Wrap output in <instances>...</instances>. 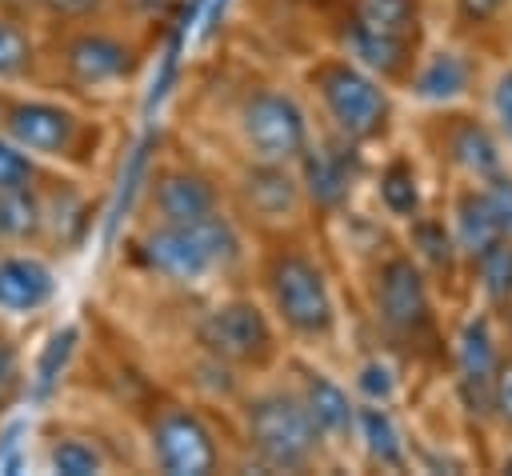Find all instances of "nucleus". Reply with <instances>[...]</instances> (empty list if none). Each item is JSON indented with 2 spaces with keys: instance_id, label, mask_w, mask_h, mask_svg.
Returning a JSON list of instances; mask_svg holds the SVG:
<instances>
[{
  "instance_id": "obj_1",
  "label": "nucleus",
  "mask_w": 512,
  "mask_h": 476,
  "mask_svg": "<svg viewBox=\"0 0 512 476\" xmlns=\"http://www.w3.org/2000/svg\"><path fill=\"white\" fill-rule=\"evenodd\" d=\"M168 124L220 164L296 160L312 136L292 64L240 40H220L188 64Z\"/></svg>"
},
{
  "instance_id": "obj_2",
  "label": "nucleus",
  "mask_w": 512,
  "mask_h": 476,
  "mask_svg": "<svg viewBox=\"0 0 512 476\" xmlns=\"http://www.w3.org/2000/svg\"><path fill=\"white\" fill-rule=\"evenodd\" d=\"M164 4L168 0H140L128 8L40 20V40H44L40 88L64 92L104 112H124L136 100L168 36Z\"/></svg>"
},
{
  "instance_id": "obj_3",
  "label": "nucleus",
  "mask_w": 512,
  "mask_h": 476,
  "mask_svg": "<svg viewBox=\"0 0 512 476\" xmlns=\"http://www.w3.org/2000/svg\"><path fill=\"white\" fill-rule=\"evenodd\" d=\"M244 284L280 328L288 352H308L340 368L348 344V296L320 224L256 236Z\"/></svg>"
},
{
  "instance_id": "obj_4",
  "label": "nucleus",
  "mask_w": 512,
  "mask_h": 476,
  "mask_svg": "<svg viewBox=\"0 0 512 476\" xmlns=\"http://www.w3.org/2000/svg\"><path fill=\"white\" fill-rule=\"evenodd\" d=\"M248 252H252V240L232 220V212H220L200 224L128 220L116 248V272L136 292L208 296L216 288L244 284Z\"/></svg>"
},
{
  "instance_id": "obj_5",
  "label": "nucleus",
  "mask_w": 512,
  "mask_h": 476,
  "mask_svg": "<svg viewBox=\"0 0 512 476\" xmlns=\"http://www.w3.org/2000/svg\"><path fill=\"white\" fill-rule=\"evenodd\" d=\"M0 132L12 136L44 168L104 184L120 152L124 116L52 88H4Z\"/></svg>"
},
{
  "instance_id": "obj_6",
  "label": "nucleus",
  "mask_w": 512,
  "mask_h": 476,
  "mask_svg": "<svg viewBox=\"0 0 512 476\" xmlns=\"http://www.w3.org/2000/svg\"><path fill=\"white\" fill-rule=\"evenodd\" d=\"M296 92L316 132H328L352 148L380 152L404 132V100L376 72L336 48H312L292 60Z\"/></svg>"
},
{
  "instance_id": "obj_7",
  "label": "nucleus",
  "mask_w": 512,
  "mask_h": 476,
  "mask_svg": "<svg viewBox=\"0 0 512 476\" xmlns=\"http://www.w3.org/2000/svg\"><path fill=\"white\" fill-rule=\"evenodd\" d=\"M312 48H336L396 92L432 36V0H300Z\"/></svg>"
},
{
  "instance_id": "obj_8",
  "label": "nucleus",
  "mask_w": 512,
  "mask_h": 476,
  "mask_svg": "<svg viewBox=\"0 0 512 476\" xmlns=\"http://www.w3.org/2000/svg\"><path fill=\"white\" fill-rule=\"evenodd\" d=\"M228 436H232V456L236 472H284V476H304V472H336L316 424L308 420L292 380L284 368L244 380L236 396L220 408Z\"/></svg>"
},
{
  "instance_id": "obj_9",
  "label": "nucleus",
  "mask_w": 512,
  "mask_h": 476,
  "mask_svg": "<svg viewBox=\"0 0 512 476\" xmlns=\"http://www.w3.org/2000/svg\"><path fill=\"white\" fill-rule=\"evenodd\" d=\"M128 428L144 472L160 476H212L236 472L224 412L156 380L128 412Z\"/></svg>"
},
{
  "instance_id": "obj_10",
  "label": "nucleus",
  "mask_w": 512,
  "mask_h": 476,
  "mask_svg": "<svg viewBox=\"0 0 512 476\" xmlns=\"http://www.w3.org/2000/svg\"><path fill=\"white\" fill-rule=\"evenodd\" d=\"M164 340H184L188 348L204 352L220 368H228L236 380H256L280 368L288 344L264 304L252 296L248 284H228L208 296L176 300L172 328L160 340H148L152 348Z\"/></svg>"
},
{
  "instance_id": "obj_11",
  "label": "nucleus",
  "mask_w": 512,
  "mask_h": 476,
  "mask_svg": "<svg viewBox=\"0 0 512 476\" xmlns=\"http://www.w3.org/2000/svg\"><path fill=\"white\" fill-rule=\"evenodd\" d=\"M228 212L224 204V168L184 132L164 124L160 144L148 160L144 184L132 204V220L144 224H200Z\"/></svg>"
},
{
  "instance_id": "obj_12",
  "label": "nucleus",
  "mask_w": 512,
  "mask_h": 476,
  "mask_svg": "<svg viewBox=\"0 0 512 476\" xmlns=\"http://www.w3.org/2000/svg\"><path fill=\"white\" fill-rule=\"evenodd\" d=\"M400 136L416 148V156L432 172L436 188H444L452 180H484L508 164V148L496 136V128L480 104L404 108Z\"/></svg>"
},
{
  "instance_id": "obj_13",
  "label": "nucleus",
  "mask_w": 512,
  "mask_h": 476,
  "mask_svg": "<svg viewBox=\"0 0 512 476\" xmlns=\"http://www.w3.org/2000/svg\"><path fill=\"white\" fill-rule=\"evenodd\" d=\"M504 356V328L496 320V312L468 304L452 316L448 324V352H444V392L452 400V408L460 412V420L484 440L488 436V400H492V380Z\"/></svg>"
},
{
  "instance_id": "obj_14",
  "label": "nucleus",
  "mask_w": 512,
  "mask_h": 476,
  "mask_svg": "<svg viewBox=\"0 0 512 476\" xmlns=\"http://www.w3.org/2000/svg\"><path fill=\"white\" fill-rule=\"evenodd\" d=\"M36 468L56 476H104L116 468H140V452L132 428L108 408L96 416L56 412L36 436Z\"/></svg>"
},
{
  "instance_id": "obj_15",
  "label": "nucleus",
  "mask_w": 512,
  "mask_h": 476,
  "mask_svg": "<svg viewBox=\"0 0 512 476\" xmlns=\"http://www.w3.org/2000/svg\"><path fill=\"white\" fill-rule=\"evenodd\" d=\"M224 168V204L248 240L312 224L304 184L292 160H232Z\"/></svg>"
},
{
  "instance_id": "obj_16",
  "label": "nucleus",
  "mask_w": 512,
  "mask_h": 476,
  "mask_svg": "<svg viewBox=\"0 0 512 476\" xmlns=\"http://www.w3.org/2000/svg\"><path fill=\"white\" fill-rule=\"evenodd\" d=\"M284 376L292 380L308 420L316 424L336 472H352V428H356V396L344 380V372L328 360H316L308 352H284L280 360Z\"/></svg>"
},
{
  "instance_id": "obj_17",
  "label": "nucleus",
  "mask_w": 512,
  "mask_h": 476,
  "mask_svg": "<svg viewBox=\"0 0 512 476\" xmlns=\"http://www.w3.org/2000/svg\"><path fill=\"white\" fill-rule=\"evenodd\" d=\"M292 164H296V176L304 184L312 224H328V220H336L360 204L364 180L372 168V152L352 148V144L312 128L308 144L296 152Z\"/></svg>"
},
{
  "instance_id": "obj_18",
  "label": "nucleus",
  "mask_w": 512,
  "mask_h": 476,
  "mask_svg": "<svg viewBox=\"0 0 512 476\" xmlns=\"http://www.w3.org/2000/svg\"><path fill=\"white\" fill-rule=\"evenodd\" d=\"M64 296V260L32 248L4 244L0 248V324L36 332Z\"/></svg>"
},
{
  "instance_id": "obj_19",
  "label": "nucleus",
  "mask_w": 512,
  "mask_h": 476,
  "mask_svg": "<svg viewBox=\"0 0 512 476\" xmlns=\"http://www.w3.org/2000/svg\"><path fill=\"white\" fill-rule=\"evenodd\" d=\"M488 60L476 56L472 48L432 32L420 60L412 64L400 100L404 108H436V104H480L484 92V76H488Z\"/></svg>"
},
{
  "instance_id": "obj_20",
  "label": "nucleus",
  "mask_w": 512,
  "mask_h": 476,
  "mask_svg": "<svg viewBox=\"0 0 512 476\" xmlns=\"http://www.w3.org/2000/svg\"><path fill=\"white\" fill-rule=\"evenodd\" d=\"M436 196H440V188H436L432 172L424 168V160L416 156V148L400 136V140H392L388 148H380L372 156V168H368L360 204L368 212H376L384 224L400 228L412 216H420Z\"/></svg>"
},
{
  "instance_id": "obj_21",
  "label": "nucleus",
  "mask_w": 512,
  "mask_h": 476,
  "mask_svg": "<svg viewBox=\"0 0 512 476\" xmlns=\"http://www.w3.org/2000/svg\"><path fill=\"white\" fill-rule=\"evenodd\" d=\"M400 244L408 248V256L416 260V268L428 276V284L436 288V296L444 300V308L456 316L460 308H468V276H464V256L448 232V220L440 212V196L412 216L408 224L396 228Z\"/></svg>"
},
{
  "instance_id": "obj_22",
  "label": "nucleus",
  "mask_w": 512,
  "mask_h": 476,
  "mask_svg": "<svg viewBox=\"0 0 512 476\" xmlns=\"http://www.w3.org/2000/svg\"><path fill=\"white\" fill-rule=\"evenodd\" d=\"M352 472H412V420L404 404L356 400Z\"/></svg>"
},
{
  "instance_id": "obj_23",
  "label": "nucleus",
  "mask_w": 512,
  "mask_h": 476,
  "mask_svg": "<svg viewBox=\"0 0 512 476\" xmlns=\"http://www.w3.org/2000/svg\"><path fill=\"white\" fill-rule=\"evenodd\" d=\"M432 32L500 64L512 56V0H432Z\"/></svg>"
},
{
  "instance_id": "obj_24",
  "label": "nucleus",
  "mask_w": 512,
  "mask_h": 476,
  "mask_svg": "<svg viewBox=\"0 0 512 476\" xmlns=\"http://www.w3.org/2000/svg\"><path fill=\"white\" fill-rule=\"evenodd\" d=\"M44 40L40 20L0 0V88H40Z\"/></svg>"
},
{
  "instance_id": "obj_25",
  "label": "nucleus",
  "mask_w": 512,
  "mask_h": 476,
  "mask_svg": "<svg viewBox=\"0 0 512 476\" xmlns=\"http://www.w3.org/2000/svg\"><path fill=\"white\" fill-rule=\"evenodd\" d=\"M440 212L448 220V232L468 264V256H476L480 248H488L492 240H500V228L488 212V200L480 192V180H452L440 188Z\"/></svg>"
},
{
  "instance_id": "obj_26",
  "label": "nucleus",
  "mask_w": 512,
  "mask_h": 476,
  "mask_svg": "<svg viewBox=\"0 0 512 476\" xmlns=\"http://www.w3.org/2000/svg\"><path fill=\"white\" fill-rule=\"evenodd\" d=\"M468 276V304H480L488 312L512 308V240L500 236L464 264Z\"/></svg>"
},
{
  "instance_id": "obj_27",
  "label": "nucleus",
  "mask_w": 512,
  "mask_h": 476,
  "mask_svg": "<svg viewBox=\"0 0 512 476\" xmlns=\"http://www.w3.org/2000/svg\"><path fill=\"white\" fill-rule=\"evenodd\" d=\"M32 332L0 324V432L32 392Z\"/></svg>"
},
{
  "instance_id": "obj_28",
  "label": "nucleus",
  "mask_w": 512,
  "mask_h": 476,
  "mask_svg": "<svg viewBox=\"0 0 512 476\" xmlns=\"http://www.w3.org/2000/svg\"><path fill=\"white\" fill-rule=\"evenodd\" d=\"M480 108L492 120L496 136L504 140L508 156H512V56L492 64L484 76V92H480Z\"/></svg>"
},
{
  "instance_id": "obj_29",
  "label": "nucleus",
  "mask_w": 512,
  "mask_h": 476,
  "mask_svg": "<svg viewBox=\"0 0 512 476\" xmlns=\"http://www.w3.org/2000/svg\"><path fill=\"white\" fill-rule=\"evenodd\" d=\"M52 168H44L40 160H32L12 136L0 132V192H16V188H36Z\"/></svg>"
},
{
  "instance_id": "obj_30",
  "label": "nucleus",
  "mask_w": 512,
  "mask_h": 476,
  "mask_svg": "<svg viewBox=\"0 0 512 476\" xmlns=\"http://www.w3.org/2000/svg\"><path fill=\"white\" fill-rule=\"evenodd\" d=\"M488 436H512V344L504 340V356L492 380V400H488Z\"/></svg>"
},
{
  "instance_id": "obj_31",
  "label": "nucleus",
  "mask_w": 512,
  "mask_h": 476,
  "mask_svg": "<svg viewBox=\"0 0 512 476\" xmlns=\"http://www.w3.org/2000/svg\"><path fill=\"white\" fill-rule=\"evenodd\" d=\"M480 192H484V200H488V212H492L500 236L512 240V164H504V168H496L492 176H484V180H480Z\"/></svg>"
},
{
  "instance_id": "obj_32",
  "label": "nucleus",
  "mask_w": 512,
  "mask_h": 476,
  "mask_svg": "<svg viewBox=\"0 0 512 476\" xmlns=\"http://www.w3.org/2000/svg\"><path fill=\"white\" fill-rule=\"evenodd\" d=\"M4 4H16V8L32 12L36 20H48V16H84V12L128 8V4H140V0H4Z\"/></svg>"
},
{
  "instance_id": "obj_33",
  "label": "nucleus",
  "mask_w": 512,
  "mask_h": 476,
  "mask_svg": "<svg viewBox=\"0 0 512 476\" xmlns=\"http://www.w3.org/2000/svg\"><path fill=\"white\" fill-rule=\"evenodd\" d=\"M488 472H512V436H496L488 444Z\"/></svg>"
},
{
  "instance_id": "obj_34",
  "label": "nucleus",
  "mask_w": 512,
  "mask_h": 476,
  "mask_svg": "<svg viewBox=\"0 0 512 476\" xmlns=\"http://www.w3.org/2000/svg\"><path fill=\"white\" fill-rule=\"evenodd\" d=\"M0 248H4V240H0Z\"/></svg>"
},
{
  "instance_id": "obj_35",
  "label": "nucleus",
  "mask_w": 512,
  "mask_h": 476,
  "mask_svg": "<svg viewBox=\"0 0 512 476\" xmlns=\"http://www.w3.org/2000/svg\"><path fill=\"white\" fill-rule=\"evenodd\" d=\"M508 164H512V156H508Z\"/></svg>"
},
{
  "instance_id": "obj_36",
  "label": "nucleus",
  "mask_w": 512,
  "mask_h": 476,
  "mask_svg": "<svg viewBox=\"0 0 512 476\" xmlns=\"http://www.w3.org/2000/svg\"><path fill=\"white\" fill-rule=\"evenodd\" d=\"M0 92H4V88H0Z\"/></svg>"
}]
</instances>
